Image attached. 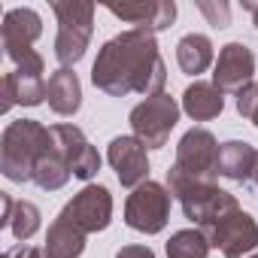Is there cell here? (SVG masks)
<instances>
[{
	"label": "cell",
	"instance_id": "4",
	"mask_svg": "<svg viewBox=\"0 0 258 258\" xmlns=\"http://www.w3.org/2000/svg\"><path fill=\"white\" fill-rule=\"evenodd\" d=\"M43 37V19L31 7H16L4 13V25H0V43H4V55L16 64L22 73H46L43 55L34 49V43Z\"/></svg>",
	"mask_w": 258,
	"mask_h": 258
},
{
	"label": "cell",
	"instance_id": "17",
	"mask_svg": "<svg viewBox=\"0 0 258 258\" xmlns=\"http://www.w3.org/2000/svg\"><path fill=\"white\" fill-rule=\"evenodd\" d=\"M182 109L195 118V121H210L219 118L225 109V94L213 85V82H191L182 91Z\"/></svg>",
	"mask_w": 258,
	"mask_h": 258
},
{
	"label": "cell",
	"instance_id": "12",
	"mask_svg": "<svg viewBox=\"0 0 258 258\" xmlns=\"http://www.w3.org/2000/svg\"><path fill=\"white\" fill-rule=\"evenodd\" d=\"M106 161L115 170L118 182L124 188H131V191L149 179V155H146V146L134 134L115 137L109 143V149H106Z\"/></svg>",
	"mask_w": 258,
	"mask_h": 258
},
{
	"label": "cell",
	"instance_id": "7",
	"mask_svg": "<svg viewBox=\"0 0 258 258\" xmlns=\"http://www.w3.org/2000/svg\"><path fill=\"white\" fill-rule=\"evenodd\" d=\"M170 201H173V195H170L167 185L146 179L124 201V222H127V228H134L140 234L164 231L167 219H170Z\"/></svg>",
	"mask_w": 258,
	"mask_h": 258
},
{
	"label": "cell",
	"instance_id": "18",
	"mask_svg": "<svg viewBox=\"0 0 258 258\" xmlns=\"http://www.w3.org/2000/svg\"><path fill=\"white\" fill-rule=\"evenodd\" d=\"M85 231L76 228L64 213H58V219L49 225V234H46V252L52 258H79L85 252Z\"/></svg>",
	"mask_w": 258,
	"mask_h": 258
},
{
	"label": "cell",
	"instance_id": "15",
	"mask_svg": "<svg viewBox=\"0 0 258 258\" xmlns=\"http://www.w3.org/2000/svg\"><path fill=\"white\" fill-rule=\"evenodd\" d=\"M46 76L43 73H22V70H13L4 76V103L0 109L10 112L16 103L19 106H40L46 100Z\"/></svg>",
	"mask_w": 258,
	"mask_h": 258
},
{
	"label": "cell",
	"instance_id": "1",
	"mask_svg": "<svg viewBox=\"0 0 258 258\" xmlns=\"http://www.w3.org/2000/svg\"><path fill=\"white\" fill-rule=\"evenodd\" d=\"M91 82L97 91H103L109 97L164 94L167 64L158 52L155 34L131 28V31H121L112 40H106L94 58Z\"/></svg>",
	"mask_w": 258,
	"mask_h": 258
},
{
	"label": "cell",
	"instance_id": "29",
	"mask_svg": "<svg viewBox=\"0 0 258 258\" xmlns=\"http://www.w3.org/2000/svg\"><path fill=\"white\" fill-rule=\"evenodd\" d=\"M249 182L258 188V155H255V164H252V176H249Z\"/></svg>",
	"mask_w": 258,
	"mask_h": 258
},
{
	"label": "cell",
	"instance_id": "21",
	"mask_svg": "<svg viewBox=\"0 0 258 258\" xmlns=\"http://www.w3.org/2000/svg\"><path fill=\"white\" fill-rule=\"evenodd\" d=\"M70 176H73V170H70L67 158L61 155V149H58L55 140H52V146H49V149L40 155V161L34 164V176H31V182L40 185L43 191H58V188L67 185Z\"/></svg>",
	"mask_w": 258,
	"mask_h": 258
},
{
	"label": "cell",
	"instance_id": "8",
	"mask_svg": "<svg viewBox=\"0 0 258 258\" xmlns=\"http://www.w3.org/2000/svg\"><path fill=\"white\" fill-rule=\"evenodd\" d=\"M219 140L213 137V131L207 127H191L182 134V140L176 143V167L195 179L204 182H216L219 176Z\"/></svg>",
	"mask_w": 258,
	"mask_h": 258
},
{
	"label": "cell",
	"instance_id": "13",
	"mask_svg": "<svg viewBox=\"0 0 258 258\" xmlns=\"http://www.w3.org/2000/svg\"><path fill=\"white\" fill-rule=\"evenodd\" d=\"M52 140H55V146L61 149V155L67 158V164H70V170H73L76 179H85V182H88V179L97 176V170H100V155H97V149L88 143V137L82 134V127L67 124V121L52 124Z\"/></svg>",
	"mask_w": 258,
	"mask_h": 258
},
{
	"label": "cell",
	"instance_id": "24",
	"mask_svg": "<svg viewBox=\"0 0 258 258\" xmlns=\"http://www.w3.org/2000/svg\"><path fill=\"white\" fill-rule=\"evenodd\" d=\"M237 97V112L243 118H249L255 127H258V82H249L243 91L234 94Z\"/></svg>",
	"mask_w": 258,
	"mask_h": 258
},
{
	"label": "cell",
	"instance_id": "19",
	"mask_svg": "<svg viewBox=\"0 0 258 258\" xmlns=\"http://www.w3.org/2000/svg\"><path fill=\"white\" fill-rule=\"evenodd\" d=\"M258 149H252L246 140H228L219 146V176L231 182H249L252 164H255Z\"/></svg>",
	"mask_w": 258,
	"mask_h": 258
},
{
	"label": "cell",
	"instance_id": "23",
	"mask_svg": "<svg viewBox=\"0 0 258 258\" xmlns=\"http://www.w3.org/2000/svg\"><path fill=\"white\" fill-rule=\"evenodd\" d=\"M40 207L37 204H31V201H16V210H13V222H10V228H13V237L19 240V243H25V240H31L37 231H40Z\"/></svg>",
	"mask_w": 258,
	"mask_h": 258
},
{
	"label": "cell",
	"instance_id": "27",
	"mask_svg": "<svg viewBox=\"0 0 258 258\" xmlns=\"http://www.w3.org/2000/svg\"><path fill=\"white\" fill-rule=\"evenodd\" d=\"M115 258H155V252L143 243H134V246H121L115 252Z\"/></svg>",
	"mask_w": 258,
	"mask_h": 258
},
{
	"label": "cell",
	"instance_id": "16",
	"mask_svg": "<svg viewBox=\"0 0 258 258\" xmlns=\"http://www.w3.org/2000/svg\"><path fill=\"white\" fill-rule=\"evenodd\" d=\"M46 100H49L52 112H58V115H76L79 112V106H82V85H79V76L73 73V67H58L49 76Z\"/></svg>",
	"mask_w": 258,
	"mask_h": 258
},
{
	"label": "cell",
	"instance_id": "26",
	"mask_svg": "<svg viewBox=\"0 0 258 258\" xmlns=\"http://www.w3.org/2000/svg\"><path fill=\"white\" fill-rule=\"evenodd\" d=\"M10 255H13V258H52V255L46 252V246H25V243L13 246Z\"/></svg>",
	"mask_w": 258,
	"mask_h": 258
},
{
	"label": "cell",
	"instance_id": "5",
	"mask_svg": "<svg viewBox=\"0 0 258 258\" xmlns=\"http://www.w3.org/2000/svg\"><path fill=\"white\" fill-rule=\"evenodd\" d=\"M52 13L58 19L55 58L61 61V67H73L88 52L91 34H94V4H79V0H52Z\"/></svg>",
	"mask_w": 258,
	"mask_h": 258
},
{
	"label": "cell",
	"instance_id": "14",
	"mask_svg": "<svg viewBox=\"0 0 258 258\" xmlns=\"http://www.w3.org/2000/svg\"><path fill=\"white\" fill-rule=\"evenodd\" d=\"M106 10L121 19V22H131L137 31L146 34H158L167 31L176 19V4L173 0H131V4H106Z\"/></svg>",
	"mask_w": 258,
	"mask_h": 258
},
{
	"label": "cell",
	"instance_id": "9",
	"mask_svg": "<svg viewBox=\"0 0 258 258\" xmlns=\"http://www.w3.org/2000/svg\"><path fill=\"white\" fill-rule=\"evenodd\" d=\"M204 234L210 246L225 252V258H243L258 249V222L246 210H234L231 216H225L219 225H213Z\"/></svg>",
	"mask_w": 258,
	"mask_h": 258
},
{
	"label": "cell",
	"instance_id": "10",
	"mask_svg": "<svg viewBox=\"0 0 258 258\" xmlns=\"http://www.w3.org/2000/svg\"><path fill=\"white\" fill-rule=\"evenodd\" d=\"M61 213L85 234L106 231L112 222V195L106 185H85L79 195H73V201L64 204Z\"/></svg>",
	"mask_w": 258,
	"mask_h": 258
},
{
	"label": "cell",
	"instance_id": "25",
	"mask_svg": "<svg viewBox=\"0 0 258 258\" xmlns=\"http://www.w3.org/2000/svg\"><path fill=\"white\" fill-rule=\"evenodd\" d=\"M198 7H201L204 16H210V25H213V28H228V4H219V7H213V4H198Z\"/></svg>",
	"mask_w": 258,
	"mask_h": 258
},
{
	"label": "cell",
	"instance_id": "32",
	"mask_svg": "<svg viewBox=\"0 0 258 258\" xmlns=\"http://www.w3.org/2000/svg\"><path fill=\"white\" fill-rule=\"evenodd\" d=\"M4 258H13V255H10V252H7V255H4Z\"/></svg>",
	"mask_w": 258,
	"mask_h": 258
},
{
	"label": "cell",
	"instance_id": "3",
	"mask_svg": "<svg viewBox=\"0 0 258 258\" xmlns=\"http://www.w3.org/2000/svg\"><path fill=\"white\" fill-rule=\"evenodd\" d=\"M52 146V127L37 118H16L0 137V170L10 182H31L34 164Z\"/></svg>",
	"mask_w": 258,
	"mask_h": 258
},
{
	"label": "cell",
	"instance_id": "28",
	"mask_svg": "<svg viewBox=\"0 0 258 258\" xmlns=\"http://www.w3.org/2000/svg\"><path fill=\"white\" fill-rule=\"evenodd\" d=\"M0 204H4V216H0V228H10L13 222V210H16V201L10 195H0Z\"/></svg>",
	"mask_w": 258,
	"mask_h": 258
},
{
	"label": "cell",
	"instance_id": "11",
	"mask_svg": "<svg viewBox=\"0 0 258 258\" xmlns=\"http://www.w3.org/2000/svg\"><path fill=\"white\" fill-rule=\"evenodd\" d=\"M255 76V55L246 43H225L213 64V85L222 94L243 91Z\"/></svg>",
	"mask_w": 258,
	"mask_h": 258
},
{
	"label": "cell",
	"instance_id": "22",
	"mask_svg": "<svg viewBox=\"0 0 258 258\" xmlns=\"http://www.w3.org/2000/svg\"><path fill=\"white\" fill-rule=\"evenodd\" d=\"M164 249H167V258H207L213 246L201 228H182V231L170 234Z\"/></svg>",
	"mask_w": 258,
	"mask_h": 258
},
{
	"label": "cell",
	"instance_id": "20",
	"mask_svg": "<svg viewBox=\"0 0 258 258\" xmlns=\"http://www.w3.org/2000/svg\"><path fill=\"white\" fill-rule=\"evenodd\" d=\"M176 64L182 73L188 76H201L204 70H210V64H216V52L207 34H185L176 43Z\"/></svg>",
	"mask_w": 258,
	"mask_h": 258
},
{
	"label": "cell",
	"instance_id": "31",
	"mask_svg": "<svg viewBox=\"0 0 258 258\" xmlns=\"http://www.w3.org/2000/svg\"><path fill=\"white\" fill-rule=\"evenodd\" d=\"M243 258H258V249H255V252H249V255H243Z\"/></svg>",
	"mask_w": 258,
	"mask_h": 258
},
{
	"label": "cell",
	"instance_id": "30",
	"mask_svg": "<svg viewBox=\"0 0 258 258\" xmlns=\"http://www.w3.org/2000/svg\"><path fill=\"white\" fill-rule=\"evenodd\" d=\"M249 13H252V22H255V28H258V4H243Z\"/></svg>",
	"mask_w": 258,
	"mask_h": 258
},
{
	"label": "cell",
	"instance_id": "6",
	"mask_svg": "<svg viewBox=\"0 0 258 258\" xmlns=\"http://www.w3.org/2000/svg\"><path fill=\"white\" fill-rule=\"evenodd\" d=\"M127 121H131L134 137L146 149H164L167 140H170V131L176 127V121H179V103L170 94L146 97V100H140L131 109Z\"/></svg>",
	"mask_w": 258,
	"mask_h": 258
},
{
	"label": "cell",
	"instance_id": "2",
	"mask_svg": "<svg viewBox=\"0 0 258 258\" xmlns=\"http://www.w3.org/2000/svg\"><path fill=\"white\" fill-rule=\"evenodd\" d=\"M167 188L170 195L179 201L185 219H191L201 231H210L213 225H219L225 216H231L234 210H240L237 198L225 188H219L216 182H204L195 179L188 173H182L176 164L167 170Z\"/></svg>",
	"mask_w": 258,
	"mask_h": 258
}]
</instances>
